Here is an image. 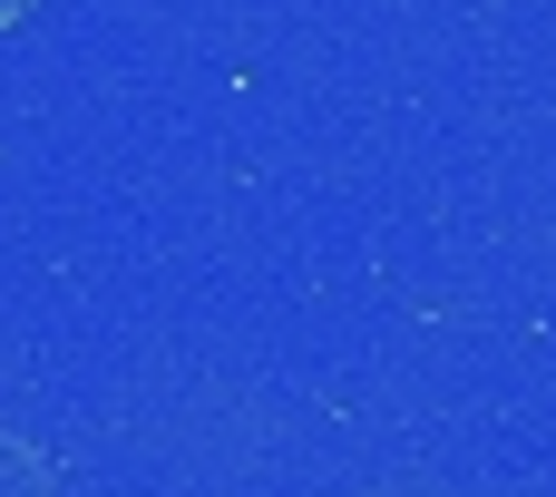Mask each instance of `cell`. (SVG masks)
Listing matches in <instances>:
<instances>
[{
	"label": "cell",
	"instance_id": "7a4b0ae2",
	"mask_svg": "<svg viewBox=\"0 0 556 497\" xmlns=\"http://www.w3.org/2000/svg\"><path fill=\"white\" fill-rule=\"evenodd\" d=\"M29 10H39V0H0V29H10V20H29Z\"/></svg>",
	"mask_w": 556,
	"mask_h": 497
},
{
	"label": "cell",
	"instance_id": "6da1fadb",
	"mask_svg": "<svg viewBox=\"0 0 556 497\" xmlns=\"http://www.w3.org/2000/svg\"><path fill=\"white\" fill-rule=\"evenodd\" d=\"M0 497H68L59 469H49V449L20 439V430H0Z\"/></svg>",
	"mask_w": 556,
	"mask_h": 497
}]
</instances>
